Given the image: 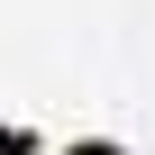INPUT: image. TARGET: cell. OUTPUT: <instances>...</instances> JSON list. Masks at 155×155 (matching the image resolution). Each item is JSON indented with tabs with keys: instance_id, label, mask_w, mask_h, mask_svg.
<instances>
[{
	"instance_id": "6da1fadb",
	"label": "cell",
	"mask_w": 155,
	"mask_h": 155,
	"mask_svg": "<svg viewBox=\"0 0 155 155\" xmlns=\"http://www.w3.org/2000/svg\"><path fill=\"white\" fill-rule=\"evenodd\" d=\"M55 155H128V146H119V137H64Z\"/></svg>"
},
{
	"instance_id": "7a4b0ae2",
	"label": "cell",
	"mask_w": 155,
	"mask_h": 155,
	"mask_svg": "<svg viewBox=\"0 0 155 155\" xmlns=\"http://www.w3.org/2000/svg\"><path fill=\"white\" fill-rule=\"evenodd\" d=\"M9 155H46V137H37L28 119H18V128H9Z\"/></svg>"
}]
</instances>
